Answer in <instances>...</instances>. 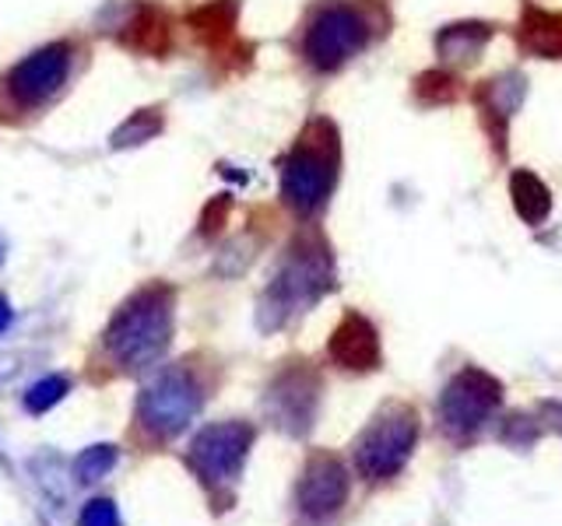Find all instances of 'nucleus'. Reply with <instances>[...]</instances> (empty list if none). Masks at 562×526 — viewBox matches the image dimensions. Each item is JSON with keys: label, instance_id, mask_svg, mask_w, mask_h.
I'll return each mask as SVG.
<instances>
[{"label": "nucleus", "instance_id": "nucleus-1", "mask_svg": "<svg viewBox=\"0 0 562 526\" xmlns=\"http://www.w3.org/2000/svg\"><path fill=\"white\" fill-rule=\"evenodd\" d=\"M172 338V291L166 285H151L131 295L105 327V351L127 373L155 365L166 355Z\"/></svg>", "mask_w": 562, "mask_h": 526}, {"label": "nucleus", "instance_id": "nucleus-16", "mask_svg": "<svg viewBox=\"0 0 562 526\" xmlns=\"http://www.w3.org/2000/svg\"><path fill=\"white\" fill-rule=\"evenodd\" d=\"M190 25L198 28L201 39H207V43H222V39H228V35H233V28H236V4H233V0H215V4H207V8H201V11H193V14H190Z\"/></svg>", "mask_w": 562, "mask_h": 526}, {"label": "nucleus", "instance_id": "nucleus-19", "mask_svg": "<svg viewBox=\"0 0 562 526\" xmlns=\"http://www.w3.org/2000/svg\"><path fill=\"white\" fill-rule=\"evenodd\" d=\"M415 99L422 105H450L461 99V84H457V78L443 75V70H426L415 81Z\"/></svg>", "mask_w": 562, "mask_h": 526}, {"label": "nucleus", "instance_id": "nucleus-25", "mask_svg": "<svg viewBox=\"0 0 562 526\" xmlns=\"http://www.w3.org/2000/svg\"><path fill=\"white\" fill-rule=\"evenodd\" d=\"M8 327H11V306H8V298H0V333Z\"/></svg>", "mask_w": 562, "mask_h": 526}, {"label": "nucleus", "instance_id": "nucleus-12", "mask_svg": "<svg viewBox=\"0 0 562 526\" xmlns=\"http://www.w3.org/2000/svg\"><path fill=\"white\" fill-rule=\"evenodd\" d=\"M327 351H330L334 365L348 368V373H373V368H380V362H383L380 333L362 312L341 316V323L330 333Z\"/></svg>", "mask_w": 562, "mask_h": 526}, {"label": "nucleus", "instance_id": "nucleus-7", "mask_svg": "<svg viewBox=\"0 0 562 526\" xmlns=\"http://www.w3.org/2000/svg\"><path fill=\"white\" fill-rule=\"evenodd\" d=\"M369 35H373V28H369L366 14L359 8L324 4L310 18L306 35H303V53L316 70H338L341 64L356 57V53L366 49Z\"/></svg>", "mask_w": 562, "mask_h": 526}, {"label": "nucleus", "instance_id": "nucleus-3", "mask_svg": "<svg viewBox=\"0 0 562 526\" xmlns=\"http://www.w3.org/2000/svg\"><path fill=\"white\" fill-rule=\"evenodd\" d=\"M338 134L327 119L310 123V130L299 137V145L281 165V197L299 215H316L338 180Z\"/></svg>", "mask_w": 562, "mask_h": 526}, {"label": "nucleus", "instance_id": "nucleus-9", "mask_svg": "<svg viewBox=\"0 0 562 526\" xmlns=\"http://www.w3.org/2000/svg\"><path fill=\"white\" fill-rule=\"evenodd\" d=\"M271 421L289 435H306L313 428L316 408H321V376L313 373L306 362H292L281 368L278 379L268 386L263 397Z\"/></svg>", "mask_w": 562, "mask_h": 526}, {"label": "nucleus", "instance_id": "nucleus-14", "mask_svg": "<svg viewBox=\"0 0 562 526\" xmlns=\"http://www.w3.org/2000/svg\"><path fill=\"white\" fill-rule=\"evenodd\" d=\"M509 197H514V207L517 215L527 221V225H541L544 218H549L552 210V193L549 186H544L535 172H514V180H509Z\"/></svg>", "mask_w": 562, "mask_h": 526}, {"label": "nucleus", "instance_id": "nucleus-20", "mask_svg": "<svg viewBox=\"0 0 562 526\" xmlns=\"http://www.w3.org/2000/svg\"><path fill=\"white\" fill-rule=\"evenodd\" d=\"M113 467H116V446L99 443V446L81 449V456L75 460V478L81 484H92V481H102Z\"/></svg>", "mask_w": 562, "mask_h": 526}, {"label": "nucleus", "instance_id": "nucleus-4", "mask_svg": "<svg viewBox=\"0 0 562 526\" xmlns=\"http://www.w3.org/2000/svg\"><path fill=\"white\" fill-rule=\"evenodd\" d=\"M418 443V411L404 400H391L373 414L351 446L359 478L369 484L391 481L408 467Z\"/></svg>", "mask_w": 562, "mask_h": 526}, {"label": "nucleus", "instance_id": "nucleus-11", "mask_svg": "<svg viewBox=\"0 0 562 526\" xmlns=\"http://www.w3.org/2000/svg\"><path fill=\"white\" fill-rule=\"evenodd\" d=\"M348 470L334 453H313L295 488V502L310 519H327L348 502Z\"/></svg>", "mask_w": 562, "mask_h": 526}, {"label": "nucleus", "instance_id": "nucleus-13", "mask_svg": "<svg viewBox=\"0 0 562 526\" xmlns=\"http://www.w3.org/2000/svg\"><path fill=\"white\" fill-rule=\"evenodd\" d=\"M520 46L544 60H562V14L527 8L520 18Z\"/></svg>", "mask_w": 562, "mask_h": 526}, {"label": "nucleus", "instance_id": "nucleus-22", "mask_svg": "<svg viewBox=\"0 0 562 526\" xmlns=\"http://www.w3.org/2000/svg\"><path fill=\"white\" fill-rule=\"evenodd\" d=\"M499 438L509 446H517V449L535 446L541 438V425H538V418H531V414H509L503 421V428H499Z\"/></svg>", "mask_w": 562, "mask_h": 526}, {"label": "nucleus", "instance_id": "nucleus-6", "mask_svg": "<svg viewBox=\"0 0 562 526\" xmlns=\"http://www.w3.org/2000/svg\"><path fill=\"white\" fill-rule=\"evenodd\" d=\"M204 403L201 382L187 368H166L158 373L137 397V421L155 438L180 435Z\"/></svg>", "mask_w": 562, "mask_h": 526}, {"label": "nucleus", "instance_id": "nucleus-15", "mask_svg": "<svg viewBox=\"0 0 562 526\" xmlns=\"http://www.w3.org/2000/svg\"><path fill=\"white\" fill-rule=\"evenodd\" d=\"M492 28L479 25V22H468V25H450L436 35V49L439 57L450 60V64H464V60H479V53L485 49Z\"/></svg>", "mask_w": 562, "mask_h": 526}, {"label": "nucleus", "instance_id": "nucleus-18", "mask_svg": "<svg viewBox=\"0 0 562 526\" xmlns=\"http://www.w3.org/2000/svg\"><path fill=\"white\" fill-rule=\"evenodd\" d=\"M158 130H162V113L158 110H140L134 113L127 123H120V127L113 130V148H134V145H145V140H151Z\"/></svg>", "mask_w": 562, "mask_h": 526}, {"label": "nucleus", "instance_id": "nucleus-10", "mask_svg": "<svg viewBox=\"0 0 562 526\" xmlns=\"http://www.w3.org/2000/svg\"><path fill=\"white\" fill-rule=\"evenodd\" d=\"M70 70V46L67 43H49L43 49L29 53L8 75V92L18 105H40L53 99L64 88Z\"/></svg>", "mask_w": 562, "mask_h": 526}, {"label": "nucleus", "instance_id": "nucleus-24", "mask_svg": "<svg viewBox=\"0 0 562 526\" xmlns=\"http://www.w3.org/2000/svg\"><path fill=\"white\" fill-rule=\"evenodd\" d=\"M541 414L549 418V425L562 435V403H541Z\"/></svg>", "mask_w": 562, "mask_h": 526}, {"label": "nucleus", "instance_id": "nucleus-2", "mask_svg": "<svg viewBox=\"0 0 562 526\" xmlns=\"http://www.w3.org/2000/svg\"><path fill=\"white\" fill-rule=\"evenodd\" d=\"M334 288V260L321 239H299L289 256L281 260L268 291L260 295L257 323L260 330L285 327L295 312H306Z\"/></svg>", "mask_w": 562, "mask_h": 526}, {"label": "nucleus", "instance_id": "nucleus-8", "mask_svg": "<svg viewBox=\"0 0 562 526\" xmlns=\"http://www.w3.org/2000/svg\"><path fill=\"white\" fill-rule=\"evenodd\" d=\"M254 435V425H246V421H215V425L193 435L190 467L207 484H233L243 473L246 456H250Z\"/></svg>", "mask_w": 562, "mask_h": 526}, {"label": "nucleus", "instance_id": "nucleus-23", "mask_svg": "<svg viewBox=\"0 0 562 526\" xmlns=\"http://www.w3.org/2000/svg\"><path fill=\"white\" fill-rule=\"evenodd\" d=\"M81 526H120V513L110 499H92L81 508Z\"/></svg>", "mask_w": 562, "mask_h": 526}, {"label": "nucleus", "instance_id": "nucleus-5", "mask_svg": "<svg viewBox=\"0 0 562 526\" xmlns=\"http://www.w3.org/2000/svg\"><path fill=\"white\" fill-rule=\"evenodd\" d=\"M499 403H503V382L479 365H464L443 386V393L436 400V414L447 438L471 443L492 421V414L499 411Z\"/></svg>", "mask_w": 562, "mask_h": 526}, {"label": "nucleus", "instance_id": "nucleus-17", "mask_svg": "<svg viewBox=\"0 0 562 526\" xmlns=\"http://www.w3.org/2000/svg\"><path fill=\"white\" fill-rule=\"evenodd\" d=\"M127 28L137 35L134 46L145 49V53H166L169 46V28H166V18L158 14L155 8H137L134 18L127 22Z\"/></svg>", "mask_w": 562, "mask_h": 526}, {"label": "nucleus", "instance_id": "nucleus-21", "mask_svg": "<svg viewBox=\"0 0 562 526\" xmlns=\"http://www.w3.org/2000/svg\"><path fill=\"white\" fill-rule=\"evenodd\" d=\"M70 382L64 376H46L40 382H32L25 390V411L29 414H46L49 408H57V403L67 397Z\"/></svg>", "mask_w": 562, "mask_h": 526}]
</instances>
